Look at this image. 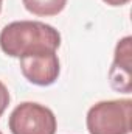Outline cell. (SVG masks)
Returning a JSON list of instances; mask_svg holds the SVG:
<instances>
[{"label":"cell","instance_id":"8992f818","mask_svg":"<svg viewBox=\"0 0 132 134\" xmlns=\"http://www.w3.org/2000/svg\"><path fill=\"white\" fill-rule=\"evenodd\" d=\"M25 9L37 17L58 16L67 5V0H22Z\"/></svg>","mask_w":132,"mask_h":134},{"label":"cell","instance_id":"277c9868","mask_svg":"<svg viewBox=\"0 0 132 134\" xmlns=\"http://www.w3.org/2000/svg\"><path fill=\"white\" fill-rule=\"evenodd\" d=\"M19 59L23 76L36 86H51L61 73V63L55 50H39Z\"/></svg>","mask_w":132,"mask_h":134},{"label":"cell","instance_id":"ba28073f","mask_svg":"<svg viewBox=\"0 0 132 134\" xmlns=\"http://www.w3.org/2000/svg\"><path fill=\"white\" fill-rule=\"evenodd\" d=\"M104 3H107L109 6H123L126 3H129L131 0H103Z\"/></svg>","mask_w":132,"mask_h":134},{"label":"cell","instance_id":"9c48e42d","mask_svg":"<svg viewBox=\"0 0 132 134\" xmlns=\"http://www.w3.org/2000/svg\"><path fill=\"white\" fill-rule=\"evenodd\" d=\"M2 2H3V0H0V11H2Z\"/></svg>","mask_w":132,"mask_h":134},{"label":"cell","instance_id":"6da1fadb","mask_svg":"<svg viewBox=\"0 0 132 134\" xmlns=\"http://www.w3.org/2000/svg\"><path fill=\"white\" fill-rule=\"evenodd\" d=\"M61 33L39 20H16L0 31V48L11 58H22L39 50H58Z\"/></svg>","mask_w":132,"mask_h":134},{"label":"cell","instance_id":"5b68a950","mask_svg":"<svg viewBox=\"0 0 132 134\" xmlns=\"http://www.w3.org/2000/svg\"><path fill=\"white\" fill-rule=\"evenodd\" d=\"M131 36H126L118 41L115 47V56L113 63L109 70V81L112 89L131 94L132 92V47H131Z\"/></svg>","mask_w":132,"mask_h":134},{"label":"cell","instance_id":"52a82bcc","mask_svg":"<svg viewBox=\"0 0 132 134\" xmlns=\"http://www.w3.org/2000/svg\"><path fill=\"white\" fill-rule=\"evenodd\" d=\"M9 92H8V87L0 81V117L3 115V112L6 111L8 104H9Z\"/></svg>","mask_w":132,"mask_h":134},{"label":"cell","instance_id":"30bf717a","mask_svg":"<svg viewBox=\"0 0 132 134\" xmlns=\"http://www.w3.org/2000/svg\"><path fill=\"white\" fill-rule=\"evenodd\" d=\"M0 134H3V133H2V131H0Z\"/></svg>","mask_w":132,"mask_h":134},{"label":"cell","instance_id":"3957f363","mask_svg":"<svg viewBox=\"0 0 132 134\" xmlns=\"http://www.w3.org/2000/svg\"><path fill=\"white\" fill-rule=\"evenodd\" d=\"M8 126L13 134H56L58 122L50 108L23 101L11 112Z\"/></svg>","mask_w":132,"mask_h":134},{"label":"cell","instance_id":"7a4b0ae2","mask_svg":"<svg viewBox=\"0 0 132 134\" xmlns=\"http://www.w3.org/2000/svg\"><path fill=\"white\" fill-rule=\"evenodd\" d=\"M132 100H104L95 103L86 117L90 134H129Z\"/></svg>","mask_w":132,"mask_h":134}]
</instances>
